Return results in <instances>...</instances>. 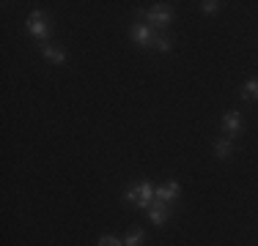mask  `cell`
Returning <instances> with one entry per match:
<instances>
[{
  "label": "cell",
  "mask_w": 258,
  "mask_h": 246,
  "mask_svg": "<svg viewBox=\"0 0 258 246\" xmlns=\"http://www.w3.org/2000/svg\"><path fill=\"white\" fill-rule=\"evenodd\" d=\"M41 55H44L50 63H55V66H60V63H66V52L60 47H52V44H44L41 47Z\"/></svg>",
  "instance_id": "8"
},
{
  "label": "cell",
  "mask_w": 258,
  "mask_h": 246,
  "mask_svg": "<svg viewBox=\"0 0 258 246\" xmlns=\"http://www.w3.org/2000/svg\"><path fill=\"white\" fill-rule=\"evenodd\" d=\"M223 132H225V137H236L239 132H242V115L239 112H225L223 115Z\"/></svg>",
  "instance_id": "7"
},
{
  "label": "cell",
  "mask_w": 258,
  "mask_h": 246,
  "mask_svg": "<svg viewBox=\"0 0 258 246\" xmlns=\"http://www.w3.org/2000/svg\"><path fill=\"white\" fill-rule=\"evenodd\" d=\"M179 194H181V186H179L176 181H168V183H162V186H157V189H154V200L168 202V205H170V202H173Z\"/></svg>",
  "instance_id": "6"
},
{
  "label": "cell",
  "mask_w": 258,
  "mask_h": 246,
  "mask_svg": "<svg viewBox=\"0 0 258 246\" xmlns=\"http://www.w3.org/2000/svg\"><path fill=\"white\" fill-rule=\"evenodd\" d=\"M28 33L33 36V39L39 41H47L50 39V17L44 14V11H33V14L28 17Z\"/></svg>",
  "instance_id": "3"
},
{
  "label": "cell",
  "mask_w": 258,
  "mask_h": 246,
  "mask_svg": "<svg viewBox=\"0 0 258 246\" xmlns=\"http://www.w3.org/2000/svg\"><path fill=\"white\" fill-rule=\"evenodd\" d=\"M124 202H126V205H132V208H143V211H146V208L154 202V186H151L149 181L138 183V186H132L124 194Z\"/></svg>",
  "instance_id": "1"
},
{
  "label": "cell",
  "mask_w": 258,
  "mask_h": 246,
  "mask_svg": "<svg viewBox=\"0 0 258 246\" xmlns=\"http://www.w3.org/2000/svg\"><path fill=\"white\" fill-rule=\"evenodd\" d=\"M231 151H233V137H220L214 143V156L217 159H228Z\"/></svg>",
  "instance_id": "9"
},
{
  "label": "cell",
  "mask_w": 258,
  "mask_h": 246,
  "mask_svg": "<svg viewBox=\"0 0 258 246\" xmlns=\"http://www.w3.org/2000/svg\"><path fill=\"white\" fill-rule=\"evenodd\" d=\"M146 213H149L151 224L162 227L165 221H168V216H170V205H168V202H159V200H154L149 208H146Z\"/></svg>",
  "instance_id": "5"
},
{
  "label": "cell",
  "mask_w": 258,
  "mask_h": 246,
  "mask_svg": "<svg viewBox=\"0 0 258 246\" xmlns=\"http://www.w3.org/2000/svg\"><path fill=\"white\" fill-rule=\"evenodd\" d=\"M143 17L149 20L151 28H165V25L173 22V6L170 3H157L149 11H143Z\"/></svg>",
  "instance_id": "2"
},
{
  "label": "cell",
  "mask_w": 258,
  "mask_h": 246,
  "mask_svg": "<svg viewBox=\"0 0 258 246\" xmlns=\"http://www.w3.org/2000/svg\"><path fill=\"white\" fill-rule=\"evenodd\" d=\"M242 98L244 101H258V79H247L242 85Z\"/></svg>",
  "instance_id": "10"
},
{
  "label": "cell",
  "mask_w": 258,
  "mask_h": 246,
  "mask_svg": "<svg viewBox=\"0 0 258 246\" xmlns=\"http://www.w3.org/2000/svg\"><path fill=\"white\" fill-rule=\"evenodd\" d=\"M143 238H146L143 230H132V232H126L124 246H140V243H143Z\"/></svg>",
  "instance_id": "11"
},
{
  "label": "cell",
  "mask_w": 258,
  "mask_h": 246,
  "mask_svg": "<svg viewBox=\"0 0 258 246\" xmlns=\"http://www.w3.org/2000/svg\"><path fill=\"white\" fill-rule=\"evenodd\" d=\"M154 28H149V22H138V25H132L129 28V39L135 41V44H140V47H149V44H154Z\"/></svg>",
  "instance_id": "4"
},
{
  "label": "cell",
  "mask_w": 258,
  "mask_h": 246,
  "mask_svg": "<svg viewBox=\"0 0 258 246\" xmlns=\"http://www.w3.org/2000/svg\"><path fill=\"white\" fill-rule=\"evenodd\" d=\"M201 11H204V14H217L220 3H217V0H204V3H201Z\"/></svg>",
  "instance_id": "13"
},
{
  "label": "cell",
  "mask_w": 258,
  "mask_h": 246,
  "mask_svg": "<svg viewBox=\"0 0 258 246\" xmlns=\"http://www.w3.org/2000/svg\"><path fill=\"white\" fill-rule=\"evenodd\" d=\"M154 47L159 49V52H170V49H173V41H170L168 36L157 33V36H154Z\"/></svg>",
  "instance_id": "12"
},
{
  "label": "cell",
  "mask_w": 258,
  "mask_h": 246,
  "mask_svg": "<svg viewBox=\"0 0 258 246\" xmlns=\"http://www.w3.org/2000/svg\"><path fill=\"white\" fill-rule=\"evenodd\" d=\"M99 246H124V241H118L115 235H102L99 238Z\"/></svg>",
  "instance_id": "14"
}]
</instances>
